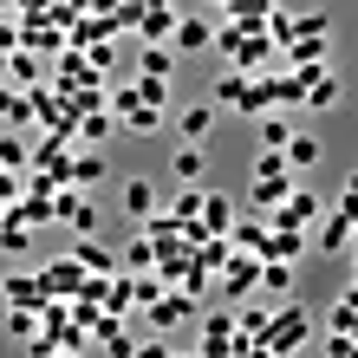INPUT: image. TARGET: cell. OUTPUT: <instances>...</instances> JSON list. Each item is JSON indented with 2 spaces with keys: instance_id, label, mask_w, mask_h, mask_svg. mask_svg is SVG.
Listing matches in <instances>:
<instances>
[{
  "instance_id": "1",
  "label": "cell",
  "mask_w": 358,
  "mask_h": 358,
  "mask_svg": "<svg viewBox=\"0 0 358 358\" xmlns=\"http://www.w3.org/2000/svg\"><path fill=\"white\" fill-rule=\"evenodd\" d=\"M52 222H66L72 235H98V208L85 202V189H78V182H59L52 189Z\"/></svg>"
},
{
  "instance_id": "2",
  "label": "cell",
  "mask_w": 358,
  "mask_h": 358,
  "mask_svg": "<svg viewBox=\"0 0 358 358\" xmlns=\"http://www.w3.org/2000/svg\"><path fill=\"white\" fill-rule=\"evenodd\" d=\"M320 196H313V189L306 182H293V196L280 202V208H267V228H313V222H320Z\"/></svg>"
},
{
  "instance_id": "3",
  "label": "cell",
  "mask_w": 358,
  "mask_h": 358,
  "mask_svg": "<svg viewBox=\"0 0 358 358\" xmlns=\"http://www.w3.org/2000/svg\"><path fill=\"white\" fill-rule=\"evenodd\" d=\"M306 326H313V313H306V306H280V313H273V326H267V339H261V345L287 358L293 345L306 339Z\"/></svg>"
},
{
  "instance_id": "4",
  "label": "cell",
  "mask_w": 358,
  "mask_h": 358,
  "mask_svg": "<svg viewBox=\"0 0 358 358\" xmlns=\"http://www.w3.org/2000/svg\"><path fill=\"white\" fill-rule=\"evenodd\" d=\"M235 228V202L215 196V189H202V215L189 222V241H202V235H228Z\"/></svg>"
},
{
  "instance_id": "5",
  "label": "cell",
  "mask_w": 358,
  "mask_h": 358,
  "mask_svg": "<svg viewBox=\"0 0 358 358\" xmlns=\"http://www.w3.org/2000/svg\"><path fill=\"white\" fill-rule=\"evenodd\" d=\"M39 287H46V300H78V287H85V267L66 255V261L39 267Z\"/></svg>"
},
{
  "instance_id": "6",
  "label": "cell",
  "mask_w": 358,
  "mask_h": 358,
  "mask_svg": "<svg viewBox=\"0 0 358 358\" xmlns=\"http://www.w3.org/2000/svg\"><path fill=\"white\" fill-rule=\"evenodd\" d=\"M27 170L52 176V182H72V150H66V137H52V131H46V143L27 157Z\"/></svg>"
},
{
  "instance_id": "7",
  "label": "cell",
  "mask_w": 358,
  "mask_h": 358,
  "mask_svg": "<svg viewBox=\"0 0 358 358\" xmlns=\"http://www.w3.org/2000/svg\"><path fill=\"white\" fill-rule=\"evenodd\" d=\"M131 27H143V39H150V46H170V33H176V13H170V0H143Z\"/></svg>"
},
{
  "instance_id": "8",
  "label": "cell",
  "mask_w": 358,
  "mask_h": 358,
  "mask_svg": "<svg viewBox=\"0 0 358 358\" xmlns=\"http://www.w3.org/2000/svg\"><path fill=\"white\" fill-rule=\"evenodd\" d=\"M300 104H313V111H332L339 104V72H300Z\"/></svg>"
},
{
  "instance_id": "9",
  "label": "cell",
  "mask_w": 358,
  "mask_h": 358,
  "mask_svg": "<svg viewBox=\"0 0 358 358\" xmlns=\"http://www.w3.org/2000/svg\"><path fill=\"white\" fill-rule=\"evenodd\" d=\"M248 287H261V261H255V255H228V267H222V293H228V300H241Z\"/></svg>"
},
{
  "instance_id": "10",
  "label": "cell",
  "mask_w": 358,
  "mask_h": 358,
  "mask_svg": "<svg viewBox=\"0 0 358 358\" xmlns=\"http://www.w3.org/2000/svg\"><path fill=\"white\" fill-rule=\"evenodd\" d=\"M293 182H300L293 170H287V176H255V208H248V215H261V222H267V208H280V202L293 196Z\"/></svg>"
},
{
  "instance_id": "11",
  "label": "cell",
  "mask_w": 358,
  "mask_h": 358,
  "mask_svg": "<svg viewBox=\"0 0 358 358\" xmlns=\"http://www.w3.org/2000/svg\"><path fill=\"white\" fill-rule=\"evenodd\" d=\"M7 85H20V92L46 85V66L33 59V46H13V52H7Z\"/></svg>"
},
{
  "instance_id": "12",
  "label": "cell",
  "mask_w": 358,
  "mask_h": 358,
  "mask_svg": "<svg viewBox=\"0 0 358 358\" xmlns=\"http://www.w3.org/2000/svg\"><path fill=\"white\" fill-rule=\"evenodd\" d=\"M182 313H196V300H189V293H157V300L143 306V320H150L157 332H170V326L182 320Z\"/></svg>"
},
{
  "instance_id": "13",
  "label": "cell",
  "mask_w": 358,
  "mask_h": 358,
  "mask_svg": "<svg viewBox=\"0 0 358 358\" xmlns=\"http://www.w3.org/2000/svg\"><path fill=\"white\" fill-rule=\"evenodd\" d=\"M0 300L7 306H46V287H39V273H13V280H0Z\"/></svg>"
},
{
  "instance_id": "14",
  "label": "cell",
  "mask_w": 358,
  "mask_h": 358,
  "mask_svg": "<svg viewBox=\"0 0 358 358\" xmlns=\"http://www.w3.org/2000/svg\"><path fill=\"white\" fill-rule=\"evenodd\" d=\"M0 124H7V131H20V124H33V98L20 92V85H7V78H0Z\"/></svg>"
},
{
  "instance_id": "15",
  "label": "cell",
  "mask_w": 358,
  "mask_h": 358,
  "mask_svg": "<svg viewBox=\"0 0 358 358\" xmlns=\"http://www.w3.org/2000/svg\"><path fill=\"white\" fill-rule=\"evenodd\" d=\"M208 39H215V27L196 13V20H176V33H170V52H202Z\"/></svg>"
},
{
  "instance_id": "16",
  "label": "cell",
  "mask_w": 358,
  "mask_h": 358,
  "mask_svg": "<svg viewBox=\"0 0 358 358\" xmlns=\"http://www.w3.org/2000/svg\"><path fill=\"white\" fill-rule=\"evenodd\" d=\"M124 215H131V222H150V215H157V189L143 182V176L124 182Z\"/></svg>"
},
{
  "instance_id": "17",
  "label": "cell",
  "mask_w": 358,
  "mask_h": 358,
  "mask_svg": "<svg viewBox=\"0 0 358 358\" xmlns=\"http://www.w3.org/2000/svg\"><path fill=\"white\" fill-rule=\"evenodd\" d=\"M104 313H117V320H124V313H131L137 306V273H117V280H104V300H98Z\"/></svg>"
},
{
  "instance_id": "18",
  "label": "cell",
  "mask_w": 358,
  "mask_h": 358,
  "mask_svg": "<svg viewBox=\"0 0 358 358\" xmlns=\"http://www.w3.org/2000/svg\"><path fill=\"white\" fill-rule=\"evenodd\" d=\"M170 170H176V182H202L208 176V150L202 143H182V150L170 157Z\"/></svg>"
},
{
  "instance_id": "19",
  "label": "cell",
  "mask_w": 358,
  "mask_h": 358,
  "mask_svg": "<svg viewBox=\"0 0 358 358\" xmlns=\"http://www.w3.org/2000/svg\"><path fill=\"white\" fill-rule=\"evenodd\" d=\"M72 261L85 267V273H111V267H117V255H111V248H104V241H92V235H78V248H72Z\"/></svg>"
},
{
  "instance_id": "20",
  "label": "cell",
  "mask_w": 358,
  "mask_h": 358,
  "mask_svg": "<svg viewBox=\"0 0 358 358\" xmlns=\"http://www.w3.org/2000/svg\"><path fill=\"white\" fill-rule=\"evenodd\" d=\"M320 157H326V150H320V137H287V170H293V176L320 170Z\"/></svg>"
},
{
  "instance_id": "21",
  "label": "cell",
  "mask_w": 358,
  "mask_h": 358,
  "mask_svg": "<svg viewBox=\"0 0 358 358\" xmlns=\"http://www.w3.org/2000/svg\"><path fill=\"white\" fill-rule=\"evenodd\" d=\"M215 137V111H208V104H189L182 111V143H208Z\"/></svg>"
},
{
  "instance_id": "22",
  "label": "cell",
  "mask_w": 358,
  "mask_h": 358,
  "mask_svg": "<svg viewBox=\"0 0 358 358\" xmlns=\"http://www.w3.org/2000/svg\"><path fill=\"white\" fill-rule=\"evenodd\" d=\"M176 72V52L170 46H143L137 52V78H170Z\"/></svg>"
},
{
  "instance_id": "23",
  "label": "cell",
  "mask_w": 358,
  "mask_h": 358,
  "mask_svg": "<svg viewBox=\"0 0 358 358\" xmlns=\"http://www.w3.org/2000/svg\"><path fill=\"white\" fill-rule=\"evenodd\" d=\"M117 261H124V273H157V241H150V235H137Z\"/></svg>"
},
{
  "instance_id": "24",
  "label": "cell",
  "mask_w": 358,
  "mask_h": 358,
  "mask_svg": "<svg viewBox=\"0 0 358 358\" xmlns=\"http://www.w3.org/2000/svg\"><path fill=\"white\" fill-rule=\"evenodd\" d=\"M261 293L287 300V293H293V261H261Z\"/></svg>"
},
{
  "instance_id": "25",
  "label": "cell",
  "mask_w": 358,
  "mask_h": 358,
  "mask_svg": "<svg viewBox=\"0 0 358 358\" xmlns=\"http://www.w3.org/2000/svg\"><path fill=\"white\" fill-rule=\"evenodd\" d=\"M78 143H111V111H78Z\"/></svg>"
},
{
  "instance_id": "26",
  "label": "cell",
  "mask_w": 358,
  "mask_h": 358,
  "mask_svg": "<svg viewBox=\"0 0 358 358\" xmlns=\"http://www.w3.org/2000/svg\"><path fill=\"white\" fill-rule=\"evenodd\" d=\"M124 131L150 137V131H163V111H157V104H124Z\"/></svg>"
},
{
  "instance_id": "27",
  "label": "cell",
  "mask_w": 358,
  "mask_h": 358,
  "mask_svg": "<svg viewBox=\"0 0 358 358\" xmlns=\"http://www.w3.org/2000/svg\"><path fill=\"white\" fill-rule=\"evenodd\" d=\"M267 326H273V313H261V306H235V332H241V339H267Z\"/></svg>"
},
{
  "instance_id": "28",
  "label": "cell",
  "mask_w": 358,
  "mask_h": 358,
  "mask_svg": "<svg viewBox=\"0 0 358 358\" xmlns=\"http://www.w3.org/2000/svg\"><path fill=\"white\" fill-rule=\"evenodd\" d=\"M98 176H104V157H92V150H72V182H78V189H92Z\"/></svg>"
},
{
  "instance_id": "29",
  "label": "cell",
  "mask_w": 358,
  "mask_h": 358,
  "mask_svg": "<svg viewBox=\"0 0 358 358\" xmlns=\"http://www.w3.org/2000/svg\"><path fill=\"white\" fill-rule=\"evenodd\" d=\"M131 98H137V104H157V111H163V104H170V78H137Z\"/></svg>"
},
{
  "instance_id": "30",
  "label": "cell",
  "mask_w": 358,
  "mask_h": 358,
  "mask_svg": "<svg viewBox=\"0 0 358 358\" xmlns=\"http://www.w3.org/2000/svg\"><path fill=\"white\" fill-rule=\"evenodd\" d=\"M7 332H13L20 345H27L33 332H39V306H13V313H7Z\"/></svg>"
},
{
  "instance_id": "31",
  "label": "cell",
  "mask_w": 358,
  "mask_h": 358,
  "mask_svg": "<svg viewBox=\"0 0 358 358\" xmlns=\"http://www.w3.org/2000/svg\"><path fill=\"white\" fill-rule=\"evenodd\" d=\"M98 339H104V352H111V358H137V332L111 326V332H98Z\"/></svg>"
},
{
  "instance_id": "32",
  "label": "cell",
  "mask_w": 358,
  "mask_h": 358,
  "mask_svg": "<svg viewBox=\"0 0 358 358\" xmlns=\"http://www.w3.org/2000/svg\"><path fill=\"white\" fill-rule=\"evenodd\" d=\"M27 157H33V150H27L20 137H0V170H7V176H13V170H27Z\"/></svg>"
},
{
  "instance_id": "33",
  "label": "cell",
  "mask_w": 358,
  "mask_h": 358,
  "mask_svg": "<svg viewBox=\"0 0 358 358\" xmlns=\"http://www.w3.org/2000/svg\"><path fill=\"white\" fill-rule=\"evenodd\" d=\"M287 117H261V150H287Z\"/></svg>"
},
{
  "instance_id": "34",
  "label": "cell",
  "mask_w": 358,
  "mask_h": 358,
  "mask_svg": "<svg viewBox=\"0 0 358 358\" xmlns=\"http://www.w3.org/2000/svg\"><path fill=\"white\" fill-rule=\"evenodd\" d=\"M27 235H33L27 222H13V215L0 222V248H7V255H20V248H27Z\"/></svg>"
},
{
  "instance_id": "35",
  "label": "cell",
  "mask_w": 358,
  "mask_h": 358,
  "mask_svg": "<svg viewBox=\"0 0 358 358\" xmlns=\"http://www.w3.org/2000/svg\"><path fill=\"white\" fill-rule=\"evenodd\" d=\"M241 92H248V72H228L215 85V104H241Z\"/></svg>"
},
{
  "instance_id": "36",
  "label": "cell",
  "mask_w": 358,
  "mask_h": 358,
  "mask_svg": "<svg viewBox=\"0 0 358 358\" xmlns=\"http://www.w3.org/2000/svg\"><path fill=\"white\" fill-rule=\"evenodd\" d=\"M339 222H358V170L345 176V196H339V208H332Z\"/></svg>"
},
{
  "instance_id": "37",
  "label": "cell",
  "mask_w": 358,
  "mask_h": 358,
  "mask_svg": "<svg viewBox=\"0 0 358 358\" xmlns=\"http://www.w3.org/2000/svg\"><path fill=\"white\" fill-rule=\"evenodd\" d=\"M320 241H326V248H352V222H339V215H332V222L320 228Z\"/></svg>"
},
{
  "instance_id": "38",
  "label": "cell",
  "mask_w": 358,
  "mask_h": 358,
  "mask_svg": "<svg viewBox=\"0 0 358 358\" xmlns=\"http://www.w3.org/2000/svg\"><path fill=\"white\" fill-rule=\"evenodd\" d=\"M255 176H287V150H261L255 157Z\"/></svg>"
},
{
  "instance_id": "39",
  "label": "cell",
  "mask_w": 358,
  "mask_h": 358,
  "mask_svg": "<svg viewBox=\"0 0 358 358\" xmlns=\"http://www.w3.org/2000/svg\"><path fill=\"white\" fill-rule=\"evenodd\" d=\"M137 358H170V345H163V332H157V339H137Z\"/></svg>"
},
{
  "instance_id": "40",
  "label": "cell",
  "mask_w": 358,
  "mask_h": 358,
  "mask_svg": "<svg viewBox=\"0 0 358 358\" xmlns=\"http://www.w3.org/2000/svg\"><path fill=\"white\" fill-rule=\"evenodd\" d=\"M7 52H13V46H0V78H7Z\"/></svg>"
},
{
  "instance_id": "41",
  "label": "cell",
  "mask_w": 358,
  "mask_h": 358,
  "mask_svg": "<svg viewBox=\"0 0 358 358\" xmlns=\"http://www.w3.org/2000/svg\"><path fill=\"white\" fill-rule=\"evenodd\" d=\"M46 358H78V352H46Z\"/></svg>"
},
{
  "instance_id": "42",
  "label": "cell",
  "mask_w": 358,
  "mask_h": 358,
  "mask_svg": "<svg viewBox=\"0 0 358 358\" xmlns=\"http://www.w3.org/2000/svg\"><path fill=\"white\" fill-rule=\"evenodd\" d=\"M170 358H182V352H170Z\"/></svg>"
}]
</instances>
